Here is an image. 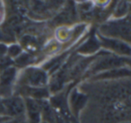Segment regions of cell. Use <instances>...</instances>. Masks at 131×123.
Listing matches in <instances>:
<instances>
[{
  "label": "cell",
  "mask_w": 131,
  "mask_h": 123,
  "mask_svg": "<svg viewBox=\"0 0 131 123\" xmlns=\"http://www.w3.org/2000/svg\"><path fill=\"white\" fill-rule=\"evenodd\" d=\"M86 102V96L82 94L81 93L77 92L75 90L71 94L70 97V104H71V109L73 113L75 114V117L78 116V113L83 109L84 105Z\"/></svg>",
  "instance_id": "cell-11"
},
{
  "label": "cell",
  "mask_w": 131,
  "mask_h": 123,
  "mask_svg": "<svg viewBox=\"0 0 131 123\" xmlns=\"http://www.w3.org/2000/svg\"><path fill=\"white\" fill-rule=\"evenodd\" d=\"M19 71L16 67H11L0 72V97L2 99L15 94Z\"/></svg>",
  "instance_id": "cell-4"
},
{
  "label": "cell",
  "mask_w": 131,
  "mask_h": 123,
  "mask_svg": "<svg viewBox=\"0 0 131 123\" xmlns=\"http://www.w3.org/2000/svg\"><path fill=\"white\" fill-rule=\"evenodd\" d=\"M11 67H14V60L11 59L7 55L0 58V72Z\"/></svg>",
  "instance_id": "cell-17"
},
{
  "label": "cell",
  "mask_w": 131,
  "mask_h": 123,
  "mask_svg": "<svg viewBox=\"0 0 131 123\" xmlns=\"http://www.w3.org/2000/svg\"><path fill=\"white\" fill-rule=\"evenodd\" d=\"M63 123H70L69 121H67V120H65V121H63Z\"/></svg>",
  "instance_id": "cell-21"
},
{
  "label": "cell",
  "mask_w": 131,
  "mask_h": 123,
  "mask_svg": "<svg viewBox=\"0 0 131 123\" xmlns=\"http://www.w3.org/2000/svg\"><path fill=\"white\" fill-rule=\"evenodd\" d=\"M25 102V118L27 123H40L41 121L40 101L24 98Z\"/></svg>",
  "instance_id": "cell-7"
},
{
  "label": "cell",
  "mask_w": 131,
  "mask_h": 123,
  "mask_svg": "<svg viewBox=\"0 0 131 123\" xmlns=\"http://www.w3.org/2000/svg\"><path fill=\"white\" fill-rule=\"evenodd\" d=\"M49 75L42 67L31 66L19 71L17 85L29 87H47Z\"/></svg>",
  "instance_id": "cell-3"
},
{
  "label": "cell",
  "mask_w": 131,
  "mask_h": 123,
  "mask_svg": "<svg viewBox=\"0 0 131 123\" xmlns=\"http://www.w3.org/2000/svg\"><path fill=\"white\" fill-rule=\"evenodd\" d=\"M128 65L129 58H124V57L111 54L109 52H105L98 58H95L93 62H92L90 67H88L87 74L93 76L96 74L111 70V69L128 67Z\"/></svg>",
  "instance_id": "cell-2"
},
{
  "label": "cell",
  "mask_w": 131,
  "mask_h": 123,
  "mask_svg": "<svg viewBox=\"0 0 131 123\" xmlns=\"http://www.w3.org/2000/svg\"><path fill=\"white\" fill-rule=\"evenodd\" d=\"M97 33L106 38L117 39L130 43L129 15L122 19H110L100 26Z\"/></svg>",
  "instance_id": "cell-1"
},
{
  "label": "cell",
  "mask_w": 131,
  "mask_h": 123,
  "mask_svg": "<svg viewBox=\"0 0 131 123\" xmlns=\"http://www.w3.org/2000/svg\"><path fill=\"white\" fill-rule=\"evenodd\" d=\"M40 123H47V122H45V121H43V120H41V121H40Z\"/></svg>",
  "instance_id": "cell-22"
},
{
  "label": "cell",
  "mask_w": 131,
  "mask_h": 123,
  "mask_svg": "<svg viewBox=\"0 0 131 123\" xmlns=\"http://www.w3.org/2000/svg\"><path fill=\"white\" fill-rule=\"evenodd\" d=\"M98 40L100 42L101 48L104 49V51L111 53V54L116 55V56L124 57V58H129L130 57V44L125 42L123 40H117V39L106 38L98 33H96Z\"/></svg>",
  "instance_id": "cell-5"
},
{
  "label": "cell",
  "mask_w": 131,
  "mask_h": 123,
  "mask_svg": "<svg viewBox=\"0 0 131 123\" xmlns=\"http://www.w3.org/2000/svg\"><path fill=\"white\" fill-rule=\"evenodd\" d=\"M13 42H15V38L12 35L8 34L3 28H0V43H6L8 45Z\"/></svg>",
  "instance_id": "cell-16"
},
{
  "label": "cell",
  "mask_w": 131,
  "mask_h": 123,
  "mask_svg": "<svg viewBox=\"0 0 131 123\" xmlns=\"http://www.w3.org/2000/svg\"><path fill=\"white\" fill-rule=\"evenodd\" d=\"M6 52H7V44L0 43V58L6 56Z\"/></svg>",
  "instance_id": "cell-18"
},
{
  "label": "cell",
  "mask_w": 131,
  "mask_h": 123,
  "mask_svg": "<svg viewBox=\"0 0 131 123\" xmlns=\"http://www.w3.org/2000/svg\"><path fill=\"white\" fill-rule=\"evenodd\" d=\"M34 56L24 51L18 58H16L14 60V67H16L18 70H20V69H24L28 67H31L32 64H34Z\"/></svg>",
  "instance_id": "cell-14"
},
{
  "label": "cell",
  "mask_w": 131,
  "mask_h": 123,
  "mask_svg": "<svg viewBox=\"0 0 131 123\" xmlns=\"http://www.w3.org/2000/svg\"><path fill=\"white\" fill-rule=\"evenodd\" d=\"M6 109V115L11 119L24 120L25 118V102L20 95L14 94L6 99H3Z\"/></svg>",
  "instance_id": "cell-6"
},
{
  "label": "cell",
  "mask_w": 131,
  "mask_h": 123,
  "mask_svg": "<svg viewBox=\"0 0 131 123\" xmlns=\"http://www.w3.org/2000/svg\"><path fill=\"white\" fill-rule=\"evenodd\" d=\"M21 47L23 48L24 51L30 54L33 55L39 49V43L37 42L36 38L32 35H24L20 40Z\"/></svg>",
  "instance_id": "cell-12"
},
{
  "label": "cell",
  "mask_w": 131,
  "mask_h": 123,
  "mask_svg": "<svg viewBox=\"0 0 131 123\" xmlns=\"http://www.w3.org/2000/svg\"><path fill=\"white\" fill-rule=\"evenodd\" d=\"M129 6L130 3L128 1H119L115 3V6L112 9V18L111 19H122L129 15Z\"/></svg>",
  "instance_id": "cell-13"
},
{
  "label": "cell",
  "mask_w": 131,
  "mask_h": 123,
  "mask_svg": "<svg viewBox=\"0 0 131 123\" xmlns=\"http://www.w3.org/2000/svg\"><path fill=\"white\" fill-rule=\"evenodd\" d=\"M23 52H24V49H23V48L21 47V45L19 43L13 42V43H10L7 45V52H6V55L11 59L15 60Z\"/></svg>",
  "instance_id": "cell-15"
},
{
  "label": "cell",
  "mask_w": 131,
  "mask_h": 123,
  "mask_svg": "<svg viewBox=\"0 0 131 123\" xmlns=\"http://www.w3.org/2000/svg\"><path fill=\"white\" fill-rule=\"evenodd\" d=\"M4 17H5V10L3 7L2 3L0 2V24H2L3 21H4Z\"/></svg>",
  "instance_id": "cell-20"
},
{
  "label": "cell",
  "mask_w": 131,
  "mask_h": 123,
  "mask_svg": "<svg viewBox=\"0 0 131 123\" xmlns=\"http://www.w3.org/2000/svg\"><path fill=\"white\" fill-rule=\"evenodd\" d=\"M56 40L59 44H65L73 40V28L68 25L58 26L55 32Z\"/></svg>",
  "instance_id": "cell-10"
},
{
  "label": "cell",
  "mask_w": 131,
  "mask_h": 123,
  "mask_svg": "<svg viewBox=\"0 0 131 123\" xmlns=\"http://www.w3.org/2000/svg\"><path fill=\"white\" fill-rule=\"evenodd\" d=\"M6 115V109H5V105L3 102V99L0 97V117H3Z\"/></svg>",
  "instance_id": "cell-19"
},
{
  "label": "cell",
  "mask_w": 131,
  "mask_h": 123,
  "mask_svg": "<svg viewBox=\"0 0 131 123\" xmlns=\"http://www.w3.org/2000/svg\"><path fill=\"white\" fill-rule=\"evenodd\" d=\"M130 70L128 67H118V68L111 69V70L104 71V72L99 73L92 76L93 80H106V79H117V78L129 76Z\"/></svg>",
  "instance_id": "cell-9"
},
{
  "label": "cell",
  "mask_w": 131,
  "mask_h": 123,
  "mask_svg": "<svg viewBox=\"0 0 131 123\" xmlns=\"http://www.w3.org/2000/svg\"><path fill=\"white\" fill-rule=\"evenodd\" d=\"M101 49L102 48L100 42L95 32V33H90V36H88L87 40H84L82 45H80V47L77 49V52L83 56H91L99 52Z\"/></svg>",
  "instance_id": "cell-8"
},
{
  "label": "cell",
  "mask_w": 131,
  "mask_h": 123,
  "mask_svg": "<svg viewBox=\"0 0 131 123\" xmlns=\"http://www.w3.org/2000/svg\"><path fill=\"white\" fill-rule=\"evenodd\" d=\"M127 123H128V122H127Z\"/></svg>",
  "instance_id": "cell-23"
}]
</instances>
